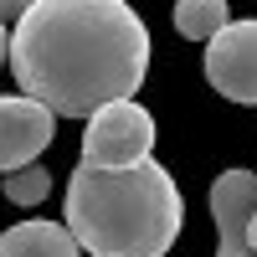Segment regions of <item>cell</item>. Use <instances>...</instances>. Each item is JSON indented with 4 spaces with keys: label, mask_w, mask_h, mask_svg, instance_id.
<instances>
[{
    "label": "cell",
    "mask_w": 257,
    "mask_h": 257,
    "mask_svg": "<svg viewBox=\"0 0 257 257\" xmlns=\"http://www.w3.org/2000/svg\"><path fill=\"white\" fill-rule=\"evenodd\" d=\"M11 72L52 118H88L149 77V31L128 0H36L11 26Z\"/></svg>",
    "instance_id": "cell-1"
},
{
    "label": "cell",
    "mask_w": 257,
    "mask_h": 257,
    "mask_svg": "<svg viewBox=\"0 0 257 257\" xmlns=\"http://www.w3.org/2000/svg\"><path fill=\"white\" fill-rule=\"evenodd\" d=\"M72 242L88 257H165L185 226V201L175 175L160 160L128 165V170H72L67 196Z\"/></svg>",
    "instance_id": "cell-2"
},
{
    "label": "cell",
    "mask_w": 257,
    "mask_h": 257,
    "mask_svg": "<svg viewBox=\"0 0 257 257\" xmlns=\"http://www.w3.org/2000/svg\"><path fill=\"white\" fill-rule=\"evenodd\" d=\"M155 160V113L144 103H103L82 128V170H128Z\"/></svg>",
    "instance_id": "cell-3"
},
{
    "label": "cell",
    "mask_w": 257,
    "mask_h": 257,
    "mask_svg": "<svg viewBox=\"0 0 257 257\" xmlns=\"http://www.w3.org/2000/svg\"><path fill=\"white\" fill-rule=\"evenodd\" d=\"M206 82L231 103H257V16L226 21L206 41Z\"/></svg>",
    "instance_id": "cell-4"
},
{
    "label": "cell",
    "mask_w": 257,
    "mask_h": 257,
    "mask_svg": "<svg viewBox=\"0 0 257 257\" xmlns=\"http://www.w3.org/2000/svg\"><path fill=\"white\" fill-rule=\"evenodd\" d=\"M52 139H57V118L41 103H31L26 93L0 98V175L36 165V155H47Z\"/></svg>",
    "instance_id": "cell-5"
},
{
    "label": "cell",
    "mask_w": 257,
    "mask_h": 257,
    "mask_svg": "<svg viewBox=\"0 0 257 257\" xmlns=\"http://www.w3.org/2000/svg\"><path fill=\"white\" fill-rule=\"evenodd\" d=\"M211 216H216V257H252L247 231L257 216V175L252 170H221L211 185Z\"/></svg>",
    "instance_id": "cell-6"
},
{
    "label": "cell",
    "mask_w": 257,
    "mask_h": 257,
    "mask_svg": "<svg viewBox=\"0 0 257 257\" xmlns=\"http://www.w3.org/2000/svg\"><path fill=\"white\" fill-rule=\"evenodd\" d=\"M0 257H82L62 221H16L0 231Z\"/></svg>",
    "instance_id": "cell-7"
},
{
    "label": "cell",
    "mask_w": 257,
    "mask_h": 257,
    "mask_svg": "<svg viewBox=\"0 0 257 257\" xmlns=\"http://www.w3.org/2000/svg\"><path fill=\"white\" fill-rule=\"evenodd\" d=\"M231 21L226 0H175V31L185 41H211Z\"/></svg>",
    "instance_id": "cell-8"
},
{
    "label": "cell",
    "mask_w": 257,
    "mask_h": 257,
    "mask_svg": "<svg viewBox=\"0 0 257 257\" xmlns=\"http://www.w3.org/2000/svg\"><path fill=\"white\" fill-rule=\"evenodd\" d=\"M52 196V170L47 165H26V170H11L6 175V201L16 206H36Z\"/></svg>",
    "instance_id": "cell-9"
},
{
    "label": "cell",
    "mask_w": 257,
    "mask_h": 257,
    "mask_svg": "<svg viewBox=\"0 0 257 257\" xmlns=\"http://www.w3.org/2000/svg\"><path fill=\"white\" fill-rule=\"evenodd\" d=\"M31 6H36V0H0V26H6V21H21Z\"/></svg>",
    "instance_id": "cell-10"
},
{
    "label": "cell",
    "mask_w": 257,
    "mask_h": 257,
    "mask_svg": "<svg viewBox=\"0 0 257 257\" xmlns=\"http://www.w3.org/2000/svg\"><path fill=\"white\" fill-rule=\"evenodd\" d=\"M6 57H11V31L0 26V67H6Z\"/></svg>",
    "instance_id": "cell-11"
},
{
    "label": "cell",
    "mask_w": 257,
    "mask_h": 257,
    "mask_svg": "<svg viewBox=\"0 0 257 257\" xmlns=\"http://www.w3.org/2000/svg\"><path fill=\"white\" fill-rule=\"evenodd\" d=\"M247 247H252V257H257V216H252V231H247Z\"/></svg>",
    "instance_id": "cell-12"
}]
</instances>
